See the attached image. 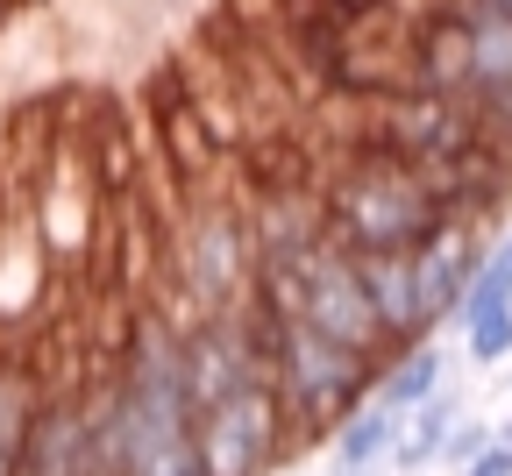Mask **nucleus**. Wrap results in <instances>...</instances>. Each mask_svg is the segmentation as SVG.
Wrapping results in <instances>:
<instances>
[{"label": "nucleus", "mask_w": 512, "mask_h": 476, "mask_svg": "<svg viewBox=\"0 0 512 476\" xmlns=\"http://www.w3.org/2000/svg\"><path fill=\"white\" fill-rule=\"evenodd\" d=\"M0 8H8V0H0Z\"/></svg>", "instance_id": "b1692460"}, {"label": "nucleus", "mask_w": 512, "mask_h": 476, "mask_svg": "<svg viewBox=\"0 0 512 476\" xmlns=\"http://www.w3.org/2000/svg\"><path fill=\"white\" fill-rule=\"evenodd\" d=\"M456 476H512V462H505V448L491 441V448H484V455H470V462H463Z\"/></svg>", "instance_id": "412c9836"}, {"label": "nucleus", "mask_w": 512, "mask_h": 476, "mask_svg": "<svg viewBox=\"0 0 512 476\" xmlns=\"http://www.w3.org/2000/svg\"><path fill=\"white\" fill-rule=\"evenodd\" d=\"M377 370H384V356H356V349L328 342V334H313L306 320H278L271 349H264V377H271L285 420H292V448L328 441L377 391Z\"/></svg>", "instance_id": "f257e3e1"}, {"label": "nucleus", "mask_w": 512, "mask_h": 476, "mask_svg": "<svg viewBox=\"0 0 512 476\" xmlns=\"http://www.w3.org/2000/svg\"><path fill=\"white\" fill-rule=\"evenodd\" d=\"M470 135V107L456 93H427V86H392L370 100V121L356 135V157H384V164H427L441 150H456Z\"/></svg>", "instance_id": "39448f33"}, {"label": "nucleus", "mask_w": 512, "mask_h": 476, "mask_svg": "<svg viewBox=\"0 0 512 476\" xmlns=\"http://www.w3.org/2000/svg\"><path fill=\"white\" fill-rule=\"evenodd\" d=\"M463 413V398L456 391H434L427 405H413V413H399V441H392V469H441V441H448V420Z\"/></svg>", "instance_id": "4468645a"}, {"label": "nucleus", "mask_w": 512, "mask_h": 476, "mask_svg": "<svg viewBox=\"0 0 512 476\" xmlns=\"http://www.w3.org/2000/svg\"><path fill=\"white\" fill-rule=\"evenodd\" d=\"M491 448V420H477V413H456L448 420V441H441V462L448 469H463L470 455H484Z\"/></svg>", "instance_id": "a211bd4d"}, {"label": "nucleus", "mask_w": 512, "mask_h": 476, "mask_svg": "<svg viewBox=\"0 0 512 476\" xmlns=\"http://www.w3.org/2000/svg\"><path fill=\"white\" fill-rule=\"evenodd\" d=\"M320 192V221H328V242L349 249V256H370V249H413L427 242L448 207L406 171V164H384V157H349L342 171H328L313 185Z\"/></svg>", "instance_id": "f03ea898"}, {"label": "nucleus", "mask_w": 512, "mask_h": 476, "mask_svg": "<svg viewBox=\"0 0 512 476\" xmlns=\"http://www.w3.org/2000/svg\"><path fill=\"white\" fill-rule=\"evenodd\" d=\"M456 8H463V36H470L463 107H498V100H512V15L484 8V0H456Z\"/></svg>", "instance_id": "1a4fd4ad"}, {"label": "nucleus", "mask_w": 512, "mask_h": 476, "mask_svg": "<svg viewBox=\"0 0 512 476\" xmlns=\"http://www.w3.org/2000/svg\"><path fill=\"white\" fill-rule=\"evenodd\" d=\"M463 356H470L477 370H498V363L512 356V306H498V313H477V320H463Z\"/></svg>", "instance_id": "f3484780"}, {"label": "nucleus", "mask_w": 512, "mask_h": 476, "mask_svg": "<svg viewBox=\"0 0 512 476\" xmlns=\"http://www.w3.org/2000/svg\"><path fill=\"white\" fill-rule=\"evenodd\" d=\"M484 8H498V15H512V0H484Z\"/></svg>", "instance_id": "5701e85b"}, {"label": "nucleus", "mask_w": 512, "mask_h": 476, "mask_svg": "<svg viewBox=\"0 0 512 476\" xmlns=\"http://www.w3.org/2000/svg\"><path fill=\"white\" fill-rule=\"evenodd\" d=\"M491 441H498V448H505V462H512V420H498V427H491Z\"/></svg>", "instance_id": "4be33fe9"}, {"label": "nucleus", "mask_w": 512, "mask_h": 476, "mask_svg": "<svg viewBox=\"0 0 512 476\" xmlns=\"http://www.w3.org/2000/svg\"><path fill=\"white\" fill-rule=\"evenodd\" d=\"M157 135H164V164L178 171V185H207L214 171H221V135L200 121V107H192L185 93L171 100V93H157Z\"/></svg>", "instance_id": "9b49d317"}, {"label": "nucleus", "mask_w": 512, "mask_h": 476, "mask_svg": "<svg viewBox=\"0 0 512 476\" xmlns=\"http://www.w3.org/2000/svg\"><path fill=\"white\" fill-rule=\"evenodd\" d=\"M292 320H306L313 334H328V342H342V349H356V356H392V349H399L392 334H384V320H377L370 292H363L356 256H349V249H335V242H320V249H313Z\"/></svg>", "instance_id": "423d86ee"}, {"label": "nucleus", "mask_w": 512, "mask_h": 476, "mask_svg": "<svg viewBox=\"0 0 512 476\" xmlns=\"http://www.w3.org/2000/svg\"><path fill=\"white\" fill-rule=\"evenodd\" d=\"M441 384H448V349L434 342V334H420V342H399L392 356H384L370 398H377V405H392V413H413V405H427Z\"/></svg>", "instance_id": "f8f14e48"}, {"label": "nucleus", "mask_w": 512, "mask_h": 476, "mask_svg": "<svg viewBox=\"0 0 512 476\" xmlns=\"http://www.w3.org/2000/svg\"><path fill=\"white\" fill-rule=\"evenodd\" d=\"M498 306H512V235H498V242L484 249V263H477V278L463 285L448 327H463V320H477V313H498Z\"/></svg>", "instance_id": "dca6fc26"}, {"label": "nucleus", "mask_w": 512, "mask_h": 476, "mask_svg": "<svg viewBox=\"0 0 512 476\" xmlns=\"http://www.w3.org/2000/svg\"><path fill=\"white\" fill-rule=\"evenodd\" d=\"M185 441H192L200 476H271L292 448V420H285V405L264 377V384H242L228 398L192 405Z\"/></svg>", "instance_id": "7ed1b4c3"}, {"label": "nucleus", "mask_w": 512, "mask_h": 476, "mask_svg": "<svg viewBox=\"0 0 512 476\" xmlns=\"http://www.w3.org/2000/svg\"><path fill=\"white\" fill-rule=\"evenodd\" d=\"M399 57H406V79H413V86H427V93H456V100H463V79H470V36H463V8H456V0L427 8V15L406 29Z\"/></svg>", "instance_id": "6e6552de"}, {"label": "nucleus", "mask_w": 512, "mask_h": 476, "mask_svg": "<svg viewBox=\"0 0 512 476\" xmlns=\"http://www.w3.org/2000/svg\"><path fill=\"white\" fill-rule=\"evenodd\" d=\"M356 270H363V292H370V306H377V320H384L392 342L434 334L427 313H420V285H413V256L406 249H370V256H356Z\"/></svg>", "instance_id": "9d476101"}, {"label": "nucleus", "mask_w": 512, "mask_h": 476, "mask_svg": "<svg viewBox=\"0 0 512 476\" xmlns=\"http://www.w3.org/2000/svg\"><path fill=\"white\" fill-rule=\"evenodd\" d=\"M249 270H256V235H249V207L242 199H200L185 214L178 242H171V278L185 292L192 313H214L235 306L249 292ZM185 313V320H192Z\"/></svg>", "instance_id": "20e7f679"}, {"label": "nucleus", "mask_w": 512, "mask_h": 476, "mask_svg": "<svg viewBox=\"0 0 512 476\" xmlns=\"http://www.w3.org/2000/svg\"><path fill=\"white\" fill-rule=\"evenodd\" d=\"M36 413H43V384H36V370L0 363V476L22 469V448H29Z\"/></svg>", "instance_id": "2eb2a0df"}, {"label": "nucleus", "mask_w": 512, "mask_h": 476, "mask_svg": "<svg viewBox=\"0 0 512 476\" xmlns=\"http://www.w3.org/2000/svg\"><path fill=\"white\" fill-rule=\"evenodd\" d=\"M392 441H399V413H392V405H377V398H363L356 413L328 434L335 476H377L384 462H392Z\"/></svg>", "instance_id": "ddd939ff"}, {"label": "nucleus", "mask_w": 512, "mask_h": 476, "mask_svg": "<svg viewBox=\"0 0 512 476\" xmlns=\"http://www.w3.org/2000/svg\"><path fill=\"white\" fill-rule=\"evenodd\" d=\"M313 8L328 15V22H342V29H370L377 15H392L399 0H313Z\"/></svg>", "instance_id": "aec40b11"}, {"label": "nucleus", "mask_w": 512, "mask_h": 476, "mask_svg": "<svg viewBox=\"0 0 512 476\" xmlns=\"http://www.w3.org/2000/svg\"><path fill=\"white\" fill-rule=\"evenodd\" d=\"M121 476H200V462H192V441H164V448L136 455Z\"/></svg>", "instance_id": "6ab92c4d"}, {"label": "nucleus", "mask_w": 512, "mask_h": 476, "mask_svg": "<svg viewBox=\"0 0 512 476\" xmlns=\"http://www.w3.org/2000/svg\"><path fill=\"white\" fill-rule=\"evenodd\" d=\"M484 249H491L484 228H477V221H456V214H448L427 242L406 249V256H413V285H420V313H427V327H448V313H456L463 285L477 278Z\"/></svg>", "instance_id": "0eeeda50"}]
</instances>
